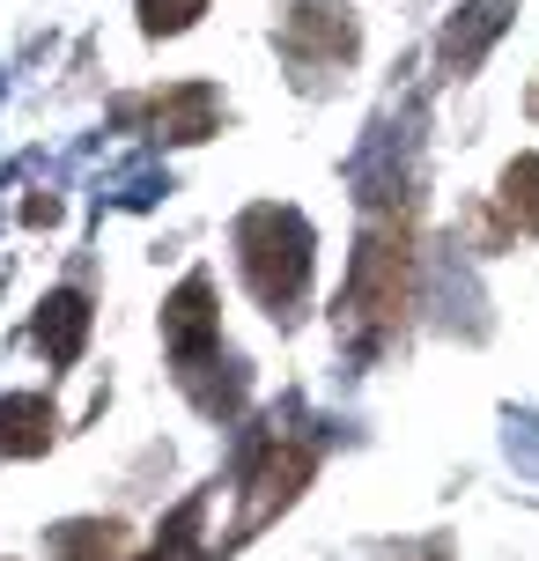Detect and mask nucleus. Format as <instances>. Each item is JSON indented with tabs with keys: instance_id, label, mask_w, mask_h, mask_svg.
I'll return each mask as SVG.
<instances>
[{
	"instance_id": "obj_9",
	"label": "nucleus",
	"mask_w": 539,
	"mask_h": 561,
	"mask_svg": "<svg viewBox=\"0 0 539 561\" xmlns=\"http://www.w3.org/2000/svg\"><path fill=\"white\" fill-rule=\"evenodd\" d=\"M45 444H53V407L37 392L0 399V458H37Z\"/></svg>"
},
{
	"instance_id": "obj_5",
	"label": "nucleus",
	"mask_w": 539,
	"mask_h": 561,
	"mask_svg": "<svg viewBox=\"0 0 539 561\" xmlns=\"http://www.w3.org/2000/svg\"><path fill=\"white\" fill-rule=\"evenodd\" d=\"M163 340H171V363L177 369L215 355L222 325H215V280H207V274H185V280H177V296L163 304Z\"/></svg>"
},
{
	"instance_id": "obj_6",
	"label": "nucleus",
	"mask_w": 539,
	"mask_h": 561,
	"mask_svg": "<svg viewBox=\"0 0 539 561\" xmlns=\"http://www.w3.org/2000/svg\"><path fill=\"white\" fill-rule=\"evenodd\" d=\"M511 15H517V0H466L451 15V30H444V67L451 75H473L488 59V45L511 30Z\"/></svg>"
},
{
	"instance_id": "obj_10",
	"label": "nucleus",
	"mask_w": 539,
	"mask_h": 561,
	"mask_svg": "<svg viewBox=\"0 0 539 561\" xmlns=\"http://www.w3.org/2000/svg\"><path fill=\"white\" fill-rule=\"evenodd\" d=\"M118 554H126V525H118V517L53 525V561H118Z\"/></svg>"
},
{
	"instance_id": "obj_7",
	"label": "nucleus",
	"mask_w": 539,
	"mask_h": 561,
	"mask_svg": "<svg viewBox=\"0 0 539 561\" xmlns=\"http://www.w3.org/2000/svg\"><path fill=\"white\" fill-rule=\"evenodd\" d=\"M82 340H89V296H74V288L45 296V310H37V347H45L53 363H74Z\"/></svg>"
},
{
	"instance_id": "obj_8",
	"label": "nucleus",
	"mask_w": 539,
	"mask_h": 561,
	"mask_svg": "<svg viewBox=\"0 0 539 561\" xmlns=\"http://www.w3.org/2000/svg\"><path fill=\"white\" fill-rule=\"evenodd\" d=\"M215 112H222V104H215L207 82H177V89L156 96V126H163L171 140H207L215 134Z\"/></svg>"
},
{
	"instance_id": "obj_11",
	"label": "nucleus",
	"mask_w": 539,
	"mask_h": 561,
	"mask_svg": "<svg viewBox=\"0 0 539 561\" xmlns=\"http://www.w3.org/2000/svg\"><path fill=\"white\" fill-rule=\"evenodd\" d=\"M199 495L193 503H177L171 510V525H163V533H156V547H148V554H134V561H207V547H199Z\"/></svg>"
},
{
	"instance_id": "obj_4",
	"label": "nucleus",
	"mask_w": 539,
	"mask_h": 561,
	"mask_svg": "<svg viewBox=\"0 0 539 561\" xmlns=\"http://www.w3.org/2000/svg\"><path fill=\"white\" fill-rule=\"evenodd\" d=\"M355 45H363V30H355V8L341 0H296L282 23V53L296 67H347Z\"/></svg>"
},
{
	"instance_id": "obj_14",
	"label": "nucleus",
	"mask_w": 539,
	"mask_h": 561,
	"mask_svg": "<svg viewBox=\"0 0 539 561\" xmlns=\"http://www.w3.org/2000/svg\"><path fill=\"white\" fill-rule=\"evenodd\" d=\"M392 561H451V554H444V547H436V539H422V547H399Z\"/></svg>"
},
{
	"instance_id": "obj_2",
	"label": "nucleus",
	"mask_w": 539,
	"mask_h": 561,
	"mask_svg": "<svg viewBox=\"0 0 539 561\" xmlns=\"http://www.w3.org/2000/svg\"><path fill=\"white\" fill-rule=\"evenodd\" d=\"M237 266H244V288L259 304L274 318H288L303 304V288H311V222L296 207H274V199L252 207L237 222Z\"/></svg>"
},
{
	"instance_id": "obj_1",
	"label": "nucleus",
	"mask_w": 539,
	"mask_h": 561,
	"mask_svg": "<svg viewBox=\"0 0 539 561\" xmlns=\"http://www.w3.org/2000/svg\"><path fill=\"white\" fill-rule=\"evenodd\" d=\"M399 318H406V222H377L363 229V252H355V274H347L341 333L355 355H377L399 333Z\"/></svg>"
},
{
	"instance_id": "obj_12",
	"label": "nucleus",
	"mask_w": 539,
	"mask_h": 561,
	"mask_svg": "<svg viewBox=\"0 0 539 561\" xmlns=\"http://www.w3.org/2000/svg\"><path fill=\"white\" fill-rule=\"evenodd\" d=\"M503 215H511L525 237H539V156H517L503 170Z\"/></svg>"
},
{
	"instance_id": "obj_3",
	"label": "nucleus",
	"mask_w": 539,
	"mask_h": 561,
	"mask_svg": "<svg viewBox=\"0 0 539 561\" xmlns=\"http://www.w3.org/2000/svg\"><path fill=\"white\" fill-rule=\"evenodd\" d=\"M318 466V444L311 436H259L252 450V473H244V510H237V525H229V547L237 539H252L274 510H288L303 495V480Z\"/></svg>"
},
{
	"instance_id": "obj_13",
	"label": "nucleus",
	"mask_w": 539,
	"mask_h": 561,
	"mask_svg": "<svg viewBox=\"0 0 539 561\" xmlns=\"http://www.w3.org/2000/svg\"><path fill=\"white\" fill-rule=\"evenodd\" d=\"M207 15V0H141V30L148 37H177Z\"/></svg>"
}]
</instances>
